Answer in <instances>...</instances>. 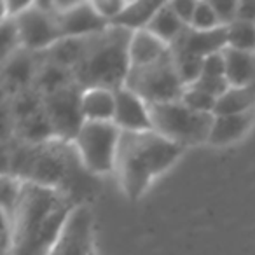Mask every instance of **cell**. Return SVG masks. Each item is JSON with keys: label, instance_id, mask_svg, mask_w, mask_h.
<instances>
[{"label": "cell", "instance_id": "1", "mask_svg": "<svg viewBox=\"0 0 255 255\" xmlns=\"http://www.w3.org/2000/svg\"><path fill=\"white\" fill-rule=\"evenodd\" d=\"M4 175L67 194L75 205H88L95 177L82 164L74 143L54 138L40 145L9 140L4 143Z\"/></svg>", "mask_w": 255, "mask_h": 255}, {"label": "cell", "instance_id": "2", "mask_svg": "<svg viewBox=\"0 0 255 255\" xmlns=\"http://www.w3.org/2000/svg\"><path fill=\"white\" fill-rule=\"evenodd\" d=\"M75 205L67 194L25 182L12 217H4V254L49 255Z\"/></svg>", "mask_w": 255, "mask_h": 255}, {"label": "cell", "instance_id": "3", "mask_svg": "<svg viewBox=\"0 0 255 255\" xmlns=\"http://www.w3.org/2000/svg\"><path fill=\"white\" fill-rule=\"evenodd\" d=\"M184 150L156 131L123 133L114 171L124 194L131 201L140 199L154 178L173 166Z\"/></svg>", "mask_w": 255, "mask_h": 255}, {"label": "cell", "instance_id": "4", "mask_svg": "<svg viewBox=\"0 0 255 255\" xmlns=\"http://www.w3.org/2000/svg\"><path fill=\"white\" fill-rule=\"evenodd\" d=\"M133 32L110 25L107 30L84 37L82 56L74 68L75 84L86 89H117L126 86L131 70L129 44Z\"/></svg>", "mask_w": 255, "mask_h": 255}, {"label": "cell", "instance_id": "5", "mask_svg": "<svg viewBox=\"0 0 255 255\" xmlns=\"http://www.w3.org/2000/svg\"><path fill=\"white\" fill-rule=\"evenodd\" d=\"M150 107L152 131L159 133L180 147L208 143L213 128V114H203L189 109L182 100L170 103H157Z\"/></svg>", "mask_w": 255, "mask_h": 255}, {"label": "cell", "instance_id": "6", "mask_svg": "<svg viewBox=\"0 0 255 255\" xmlns=\"http://www.w3.org/2000/svg\"><path fill=\"white\" fill-rule=\"evenodd\" d=\"M124 88L138 95L147 105L177 102L187 89L177 72L171 51L154 63L131 67Z\"/></svg>", "mask_w": 255, "mask_h": 255}, {"label": "cell", "instance_id": "7", "mask_svg": "<svg viewBox=\"0 0 255 255\" xmlns=\"http://www.w3.org/2000/svg\"><path fill=\"white\" fill-rule=\"evenodd\" d=\"M121 135L123 131L114 123L86 121L74 145L89 173L98 177V175H105L116 170Z\"/></svg>", "mask_w": 255, "mask_h": 255}, {"label": "cell", "instance_id": "8", "mask_svg": "<svg viewBox=\"0 0 255 255\" xmlns=\"http://www.w3.org/2000/svg\"><path fill=\"white\" fill-rule=\"evenodd\" d=\"M21 37V46L28 51L42 53L63 39L58 23L54 2H32L14 18Z\"/></svg>", "mask_w": 255, "mask_h": 255}, {"label": "cell", "instance_id": "9", "mask_svg": "<svg viewBox=\"0 0 255 255\" xmlns=\"http://www.w3.org/2000/svg\"><path fill=\"white\" fill-rule=\"evenodd\" d=\"M82 93L84 91L77 84H72L53 95L42 96L44 110L53 126L54 136L61 142L74 143L86 124L82 112Z\"/></svg>", "mask_w": 255, "mask_h": 255}, {"label": "cell", "instance_id": "10", "mask_svg": "<svg viewBox=\"0 0 255 255\" xmlns=\"http://www.w3.org/2000/svg\"><path fill=\"white\" fill-rule=\"evenodd\" d=\"M49 255H98L95 245V220L89 205L75 206Z\"/></svg>", "mask_w": 255, "mask_h": 255}, {"label": "cell", "instance_id": "11", "mask_svg": "<svg viewBox=\"0 0 255 255\" xmlns=\"http://www.w3.org/2000/svg\"><path fill=\"white\" fill-rule=\"evenodd\" d=\"M54 9L63 37L84 39L110 26L93 2H54Z\"/></svg>", "mask_w": 255, "mask_h": 255}, {"label": "cell", "instance_id": "12", "mask_svg": "<svg viewBox=\"0 0 255 255\" xmlns=\"http://www.w3.org/2000/svg\"><path fill=\"white\" fill-rule=\"evenodd\" d=\"M42 67L40 53L21 47L14 54L2 61V91L4 98L14 96L33 88L39 70Z\"/></svg>", "mask_w": 255, "mask_h": 255}, {"label": "cell", "instance_id": "13", "mask_svg": "<svg viewBox=\"0 0 255 255\" xmlns=\"http://www.w3.org/2000/svg\"><path fill=\"white\" fill-rule=\"evenodd\" d=\"M112 123L123 133L152 131L150 107L128 88H121L116 91V114Z\"/></svg>", "mask_w": 255, "mask_h": 255}, {"label": "cell", "instance_id": "14", "mask_svg": "<svg viewBox=\"0 0 255 255\" xmlns=\"http://www.w3.org/2000/svg\"><path fill=\"white\" fill-rule=\"evenodd\" d=\"M227 47V26L215 30H196L185 26L177 40L170 46L173 54H187V56L203 58L215 53H222Z\"/></svg>", "mask_w": 255, "mask_h": 255}, {"label": "cell", "instance_id": "15", "mask_svg": "<svg viewBox=\"0 0 255 255\" xmlns=\"http://www.w3.org/2000/svg\"><path fill=\"white\" fill-rule=\"evenodd\" d=\"M255 123V110H248L243 114H226V116H215L213 128L210 133L208 143L215 147L229 145L233 142L241 140L248 133Z\"/></svg>", "mask_w": 255, "mask_h": 255}, {"label": "cell", "instance_id": "16", "mask_svg": "<svg viewBox=\"0 0 255 255\" xmlns=\"http://www.w3.org/2000/svg\"><path fill=\"white\" fill-rule=\"evenodd\" d=\"M226 58V79L229 86L241 88L255 82V53L238 51L226 47L222 51Z\"/></svg>", "mask_w": 255, "mask_h": 255}, {"label": "cell", "instance_id": "17", "mask_svg": "<svg viewBox=\"0 0 255 255\" xmlns=\"http://www.w3.org/2000/svg\"><path fill=\"white\" fill-rule=\"evenodd\" d=\"M170 51V46L157 39L149 30H140L135 32L129 44V60L131 67H143V65L154 63L161 56Z\"/></svg>", "mask_w": 255, "mask_h": 255}, {"label": "cell", "instance_id": "18", "mask_svg": "<svg viewBox=\"0 0 255 255\" xmlns=\"http://www.w3.org/2000/svg\"><path fill=\"white\" fill-rule=\"evenodd\" d=\"M82 112L91 123H112L116 114V91L86 89L82 93Z\"/></svg>", "mask_w": 255, "mask_h": 255}, {"label": "cell", "instance_id": "19", "mask_svg": "<svg viewBox=\"0 0 255 255\" xmlns=\"http://www.w3.org/2000/svg\"><path fill=\"white\" fill-rule=\"evenodd\" d=\"M163 2H150V0H140V2H128L124 11L117 16L112 21L114 26H121L129 32H140V30H147L150 25L152 18Z\"/></svg>", "mask_w": 255, "mask_h": 255}, {"label": "cell", "instance_id": "20", "mask_svg": "<svg viewBox=\"0 0 255 255\" xmlns=\"http://www.w3.org/2000/svg\"><path fill=\"white\" fill-rule=\"evenodd\" d=\"M185 23L175 14V11L171 9L170 2H163V5L159 7V11L156 12V16L152 18L150 25L147 26L150 33L161 39L164 44L171 46L175 40L180 37V33L185 30Z\"/></svg>", "mask_w": 255, "mask_h": 255}, {"label": "cell", "instance_id": "21", "mask_svg": "<svg viewBox=\"0 0 255 255\" xmlns=\"http://www.w3.org/2000/svg\"><path fill=\"white\" fill-rule=\"evenodd\" d=\"M255 110V82L241 88L231 86L219 100H217L215 114L213 116H226V114H243Z\"/></svg>", "mask_w": 255, "mask_h": 255}, {"label": "cell", "instance_id": "22", "mask_svg": "<svg viewBox=\"0 0 255 255\" xmlns=\"http://www.w3.org/2000/svg\"><path fill=\"white\" fill-rule=\"evenodd\" d=\"M82 39H74V37H63L56 44L49 47V49L42 51L40 56L46 63H53L58 67L70 68L74 72V68L77 67L79 60L82 56Z\"/></svg>", "mask_w": 255, "mask_h": 255}, {"label": "cell", "instance_id": "23", "mask_svg": "<svg viewBox=\"0 0 255 255\" xmlns=\"http://www.w3.org/2000/svg\"><path fill=\"white\" fill-rule=\"evenodd\" d=\"M72 84H75V79H74V72H72L70 68L58 67V65H53V63H46V61L42 60V67H40L33 88L42 96H47Z\"/></svg>", "mask_w": 255, "mask_h": 255}, {"label": "cell", "instance_id": "24", "mask_svg": "<svg viewBox=\"0 0 255 255\" xmlns=\"http://www.w3.org/2000/svg\"><path fill=\"white\" fill-rule=\"evenodd\" d=\"M227 47L255 53V23L238 19L227 26Z\"/></svg>", "mask_w": 255, "mask_h": 255}, {"label": "cell", "instance_id": "25", "mask_svg": "<svg viewBox=\"0 0 255 255\" xmlns=\"http://www.w3.org/2000/svg\"><path fill=\"white\" fill-rule=\"evenodd\" d=\"M23 187H25L23 180L2 173V215L5 219L12 217L14 210L18 208L19 199L23 196Z\"/></svg>", "mask_w": 255, "mask_h": 255}, {"label": "cell", "instance_id": "26", "mask_svg": "<svg viewBox=\"0 0 255 255\" xmlns=\"http://www.w3.org/2000/svg\"><path fill=\"white\" fill-rule=\"evenodd\" d=\"M173 60L185 88H189V86L196 84L199 81V77L203 75V61H205L203 58L187 56V54H173Z\"/></svg>", "mask_w": 255, "mask_h": 255}, {"label": "cell", "instance_id": "27", "mask_svg": "<svg viewBox=\"0 0 255 255\" xmlns=\"http://www.w3.org/2000/svg\"><path fill=\"white\" fill-rule=\"evenodd\" d=\"M0 26H2V30H0L2 32V61H4L16 51L21 49L23 46L14 18H2Z\"/></svg>", "mask_w": 255, "mask_h": 255}, {"label": "cell", "instance_id": "28", "mask_svg": "<svg viewBox=\"0 0 255 255\" xmlns=\"http://www.w3.org/2000/svg\"><path fill=\"white\" fill-rule=\"evenodd\" d=\"M182 102L189 107V109L196 110V112H203V114H215V107H217V98L208 93L201 91L198 88H187L182 96Z\"/></svg>", "mask_w": 255, "mask_h": 255}, {"label": "cell", "instance_id": "29", "mask_svg": "<svg viewBox=\"0 0 255 255\" xmlns=\"http://www.w3.org/2000/svg\"><path fill=\"white\" fill-rule=\"evenodd\" d=\"M191 26L196 30H215L222 26L212 2H198Z\"/></svg>", "mask_w": 255, "mask_h": 255}, {"label": "cell", "instance_id": "30", "mask_svg": "<svg viewBox=\"0 0 255 255\" xmlns=\"http://www.w3.org/2000/svg\"><path fill=\"white\" fill-rule=\"evenodd\" d=\"M203 75L205 77H226V58L222 53L210 54L203 61Z\"/></svg>", "mask_w": 255, "mask_h": 255}, {"label": "cell", "instance_id": "31", "mask_svg": "<svg viewBox=\"0 0 255 255\" xmlns=\"http://www.w3.org/2000/svg\"><path fill=\"white\" fill-rule=\"evenodd\" d=\"M96 11L112 25V21L124 11L128 2H121V0H100V2H93Z\"/></svg>", "mask_w": 255, "mask_h": 255}, {"label": "cell", "instance_id": "32", "mask_svg": "<svg viewBox=\"0 0 255 255\" xmlns=\"http://www.w3.org/2000/svg\"><path fill=\"white\" fill-rule=\"evenodd\" d=\"M212 5L222 26L233 25L238 19V2H212Z\"/></svg>", "mask_w": 255, "mask_h": 255}, {"label": "cell", "instance_id": "33", "mask_svg": "<svg viewBox=\"0 0 255 255\" xmlns=\"http://www.w3.org/2000/svg\"><path fill=\"white\" fill-rule=\"evenodd\" d=\"M170 5L175 11V14H177L185 25L191 26L196 7H198V2H184V0H177V2H170Z\"/></svg>", "mask_w": 255, "mask_h": 255}, {"label": "cell", "instance_id": "34", "mask_svg": "<svg viewBox=\"0 0 255 255\" xmlns=\"http://www.w3.org/2000/svg\"><path fill=\"white\" fill-rule=\"evenodd\" d=\"M238 19H240V21L255 23V2L254 0L238 2Z\"/></svg>", "mask_w": 255, "mask_h": 255}, {"label": "cell", "instance_id": "35", "mask_svg": "<svg viewBox=\"0 0 255 255\" xmlns=\"http://www.w3.org/2000/svg\"><path fill=\"white\" fill-rule=\"evenodd\" d=\"M4 255H9V254H4Z\"/></svg>", "mask_w": 255, "mask_h": 255}]
</instances>
